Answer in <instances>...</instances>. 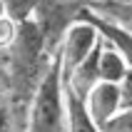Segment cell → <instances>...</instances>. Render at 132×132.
Masks as SVG:
<instances>
[{
  "mask_svg": "<svg viewBox=\"0 0 132 132\" xmlns=\"http://www.w3.org/2000/svg\"><path fill=\"white\" fill-rule=\"evenodd\" d=\"M25 132H67L65 72L60 52L25 110Z\"/></svg>",
  "mask_w": 132,
  "mask_h": 132,
  "instance_id": "obj_1",
  "label": "cell"
},
{
  "mask_svg": "<svg viewBox=\"0 0 132 132\" xmlns=\"http://www.w3.org/2000/svg\"><path fill=\"white\" fill-rule=\"evenodd\" d=\"M100 40H102V32L95 28V22H90L87 18L77 15V20L65 30L62 43L57 47L60 57H62V72H70L82 60H87L90 52L100 45Z\"/></svg>",
  "mask_w": 132,
  "mask_h": 132,
  "instance_id": "obj_2",
  "label": "cell"
},
{
  "mask_svg": "<svg viewBox=\"0 0 132 132\" xmlns=\"http://www.w3.org/2000/svg\"><path fill=\"white\" fill-rule=\"evenodd\" d=\"M85 107H87L90 117L102 127L107 125L120 110H122V90L117 82H97L85 97Z\"/></svg>",
  "mask_w": 132,
  "mask_h": 132,
  "instance_id": "obj_3",
  "label": "cell"
},
{
  "mask_svg": "<svg viewBox=\"0 0 132 132\" xmlns=\"http://www.w3.org/2000/svg\"><path fill=\"white\" fill-rule=\"evenodd\" d=\"M102 45H105V37L100 40V45H97L95 50L90 52L87 60H82L75 70L65 72V87L72 90L75 95L82 97V100H85V97L90 95V90L100 82V52H102Z\"/></svg>",
  "mask_w": 132,
  "mask_h": 132,
  "instance_id": "obj_4",
  "label": "cell"
},
{
  "mask_svg": "<svg viewBox=\"0 0 132 132\" xmlns=\"http://www.w3.org/2000/svg\"><path fill=\"white\" fill-rule=\"evenodd\" d=\"M77 15L87 18L90 22H95V28L102 32V37L125 55L127 62H130V67H132V30H127V28H122V25H117V22H110V20H105V18H100V15H95L85 3L80 5Z\"/></svg>",
  "mask_w": 132,
  "mask_h": 132,
  "instance_id": "obj_5",
  "label": "cell"
},
{
  "mask_svg": "<svg viewBox=\"0 0 132 132\" xmlns=\"http://www.w3.org/2000/svg\"><path fill=\"white\" fill-rule=\"evenodd\" d=\"M130 70L132 67H130V62H127V57L115 45H110L105 40L102 52H100V82H117L120 85V82L127 77Z\"/></svg>",
  "mask_w": 132,
  "mask_h": 132,
  "instance_id": "obj_6",
  "label": "cell"
},
{
  "mask_svg": "<svg viewBox=\"0 0 132 132\" xmlns=\"http://www.w3.org/2000/svg\"><path fill=\"white\" fill-rule=\"evenodd\" d=\"M65 102H67V132H102V127L90 117L85 100L67 87H65Z\"/></svg>",
  "mask_w": 132,
  "mask_h": 132,
  "instance_id": "obj_7",
  "label": "cell"
},
{
  "mask_svg": "<svg viewBox=\"0 0 132 132\" xmlns=\"http://www.w3.org/2000/svg\"><path fill=\"white\" fill-rule=\"evenodd\" d=\"M85 5H87L95 15L105 18V20L117 22V25H122V28L132 30V3L122 5V3H110V0H87Z\"/></svg>",
  "mask_w": 132,
  "mask_h": 132,
  "instance_id": "obj_8",
  "label": "cell"
},
{
  "mask_svg": "<svg viewBox=\"0 0 132 132\" xmlns=\"http://www.w3.org/2000/svg\"><path fill=\"white\" fill-rule=\"evenodd\" d=\"M18 35H20V22L15 20L13 15H5V18L0 20V50L7 52L15 45Z\"/></svg>",
  "mask_w": 132,
  "mask_h": 132,
  "instance_id": "obj_9",
  "label": "cell"
},
{
  "mask_svg": "<svg viewBox=\"0 0 132 132\" xmlns=\"http://www.w3.org/2000/svg\"><path fill=\"white\" fill-rule=\"evenodd\" d=\"M102 132H132V110H120L107 125H102Z\"/></svg>",
  "mask_w": 132,
  "mask_h": 132,
  "instance_id": "obj_10",
  "label": "cell"
},
{
  "mask_svg": "<svg viewBox=\"0 0 132 132\" xmlns=\"http://www.w3.org/2000/svg\"><path fill=\"white\" fill-rule=\"evenodd\" d=\"M10 87H13V80H10V57L7 52L0 50V97H10Z\"/></svg>",
  "mask_w": 132,
  "mask_h": 132,
  "instance_id": "obj_11",
  "label": "cell"
},
{
  "mask_svg": "<svg viewBox=\"0 0 132 132\" xmlns=\"http://www.w3.org/2000/svg\"><path fill=\"white\" fill-rule=\"evenodd\" d=\"M0 132H15L13 105H3V102H0Z\"/></svg>",
  "mask_w": 132,
  "mask_h": 132,
  "instance_id": "obj_12",
  "label": "cell"
},
{
  "mask_svg": "<svg viewBox=\"0 0 132 132\" xmlns=\"http://www.w3.org/2000/svg\"><path fill=\"white\" fill-rule=\"evenodd\" d=\"M120 90H122V110H132V70L120 82Z\"/></svg>",
  "mask_w": 132,
  "mask_h": 132,
  "instance_id": "obj_13",
  "label": "cell"
},
{
  "mask_svg": "<svg viewBox=\"0 0 132 132\" xmlns=\"http://www.w3.org/2000/svg\"><path fill=\"white\" fill-rule=\"evenodd\" d=\"M5 15H10V13H7V3H5V0H0V20H3Z\"/></svg>",
  "mask_w": 132,
  "mask_h": 132,
  "instance_id": "obj_14",
  "label": "cell"
},
{
  "mask_svg": "<svg viewBox=\"0 0 132 132\" xmlns=\"http://www.w3.org/2000/svg\"><path fill=\"white\" fill-rule=\"evenodd\" d=\"M110 3H122V5H127V3H132V0H110Z\"/></svg>",
  "mask_w": 132,
  "mask_h": 132,
  "instance_id": "obj_15",
  "label": "cell"
},
{
  "mask_svg": "<svg viewBox=\"0 0 132 132\" xmlns=\"http://www.w3.org/2000/svg\"><path fill=\"white\" fill-rule=\"evenodd\" d=\"M65 3H87V0H65Z\"/></svg>",
  "mask_w": 132,
  "mask_h": 132,
  "instance_id": "obj_16",
  "label": "cell"
}]
</instances>
